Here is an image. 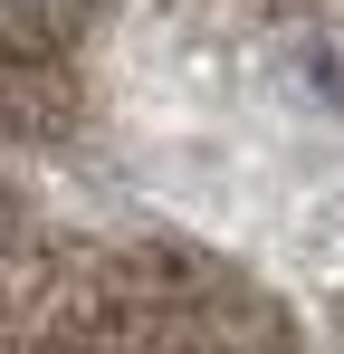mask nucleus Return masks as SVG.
<instances>
[{"label":"nucleus","mask_w":344,"mask_h":354,"mask_svg":"<svg viewBox=\"0 0 344 354\" xmlns=\"http://www.w3.org/2000/svg\"><path fill=\"white\" fill-rule=\"evenodd\" d=\"M29 10H39V0H29Z\"/></svg>","instance_id":"f257e3e1"}]
</instances>
